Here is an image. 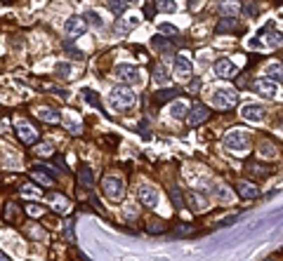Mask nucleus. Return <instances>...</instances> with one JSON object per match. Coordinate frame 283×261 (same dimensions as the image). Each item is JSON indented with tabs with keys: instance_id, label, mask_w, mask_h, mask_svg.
<instances>
[{
	"instance_id": "obj_1",
	"label": "nucleus",
	"mask_w": 283,
	"mask_h": 261,
	"mask_svg": "<svg viewBox=\"0 0 283 261\" xmlns=\"http://www.w3.org/2000/svg\"><path fill=\"white\" fill-rule=\"evenodd\" d=\"M134 101H137V97L128 85H118V87L108 92V104H111L114 111H128V108L134 106Z\"/></svg>"
},
{
	"instance_id": "obj_2",
	"label": "nucleus",
	"mask_w": 283,
	"mask_h": 261,
	"mask_svg": "<svg viewBox=\"0 0 283 261\" xmlns=\"http://www.w3.org/2000/svg\"><path fill=\"white\" fill-rule=\"evenodd\" d=\"M222 146L226 148V151H232V153L236 155H243L250 151V137L246 134L243 130H229L224 134V139H222Z\"/></svg>"
},
{
	"instance_id": "obj_3",
	"label": "nucleus",
	"mask_w": 283,
	"mask_h": 261,
	"mask_svg": "<svg viewBox=\"0 0 283 261\" xmlns=\"http://www.w3.org/2000/svg\"><path fill=\"white\" fill-rule=\"evenodd\" d=\"M236 104H238V92L232 90V87H217L215 94H212V106L220 108V111L234 108Z\"/></svg>"
},
{
	"instance_id": "obj_4",
	"label": "nucleus",
	"mask_w": 283,
	"mask_h": 261,
	"mask_svg": "<svg viewBox=\"0 0 283 261\" xmlns=\"http://www.w3.org/2000/svg\"><path fill=\"white\" fill-rule=\"evenodd\" d=\"M102 188H104V196H106L108 200H114V203H120L125 198V184H123V179H118V177H104Z\"/></svg>"
},
{
	"instance_id": "obj_5",
	"label": "nucleus",
	"mask_w": 283,
	"mask_h": 261,
	"mask_svg": "<svg viewBox=\"0 0 283 261\" xmlns=\"http://www.w3.org/2000/svg\"><path fill=\"white\" fill-rule=\"evenodd\" d=\"M114 75H116L123 85H137V82L142 80L140 68L132 66V64H118L116 68H114Z\"/></svg>"
},
{
	"instance_id": "obj_6",
	"label": "nucleus",
	"mask_w": 283,
	"mask_h": 261,
	"mask_svg": "<svg viewBox=\"0 0 283 261\" xmlns=\"http://www.w3.org/2000/svg\"><path fill=\"white\" fill-rule=\"evenodd\" d=\"M137 196H140V203L144 205V207H149V210L158 207V203H160L158 191H156L154 186H149V184H142L140 191H137Z\"/></svg>"
},
{
	"instance_id": "obj_7",
	"label": "nucleus",
	"mask_w": 283,
	"mask_h": 261,
	"mask_svg": "<svg viewBox=\"0 0 283 261\" xmlns=\"http://www.w3.org/2000/svg\"><path fill=\"white\" fill-rule=\"evenodd\" d=\"M85 28H88V24H85L83 16H68L66 24H64V33H66L68 40H76V38H80L85 33Z\"/></svg>"
},
{
	"instance_id": "obj_8",
	"label": "nucleus",
	"mask_w": 283,
	"mask_h": 261,
	"mask_svg": "<svg viewBox=\"0 0 283 261\" xmlns=\"http://www.w3.org/2000/svg\"><path fill=\"white\" fill-rule=\"evenodd\" d=\"M212 71H215L217 78H224V80H232V78H236V75H238V68H236V64H234V61H229V59H217L215 64H212Z\"/></svg>"
},
{
	"instance_id": "obj_9",
	"label": "nucleus",
	"mask_w": 283,
	"mask_h": 261,
	"mask_svg": "<svg viewBox=\"0 0 283 261\" xmlns=\"http://www.w3.org/2000/svg\"><path fill=\"white\" fill-rule=\"evenodd\" d=\"M172 73H175L177 80H192V73H194V68H192V61L186 57H175V64H172Z\"/></svg>"
},
{
	"instance_id": "obj_10",
	"label": "nucleus",
	"mask_w": 283,
	"mask_h": 261,
	"mask_svg": "<svg viewBox=\"0 0 283 261\" xmlns=\"http://www.w3.org/2000/svg\"><path fill=\"white\" fill-rule=\"evenodd\" d=\"M252 90L258 92L260 97L264 99H274L278 94V87H276L274 80H269V78H258V80L252 82Z\"/></svg>"
},
{
	"instance_id": "obj_11",
	"label": "nucleus",
	"mask_w": 283,
	"mask_h": 261,
	"mask_svg": "<svg viewBox=\"0 0 283 261\" xmlns=\"http://www.w3.org/2000/svg\"><path fill=\"white\" fill-rule=\"evenodd\" d=\"M248 45H250V47H281V45H283V33L272 31L264 40H262V38H252Z\"/></svg>"
},
{
	"instance_id": "obj_12",
	"label": "nucleus",
	"mask_w": 283,
	"mask_h": 261,
	"mask_svg": "<svg viewBox=\"0 0 283 261\" xmlns=\"http://www.w3.org/2000/svg\"><path fill=\"white\" fill-rule=\"evenodd\" d=\"M241 118L243 120H248V123H262V120L266 118V108L264 106H255V104H248V106H243Z\"/></svg>"
},
{
	"instance_id": "obj_13",
	"label": "nucleus",
	"mask_w": 283,
	"mask_h": 261,
	"mask_svg": "<svg viewBox=\"0 0 283 261\" xmlns=\"http://www.w3.org/2000/svg\"><path fill=\"white\" fill-rule=\"evenodd\" d=\"M217 9H220V14L224 19H236L241 14V0H220Z\"/></svg>"
},
{
	"instance_id": "obj_14",
	"label": "nucleus",
	"mask_w": 283,
	"mask_h": 261,
	"mask_svg": "<svg viewBox=\"0 0 283 261\" xmlns=\"http://www.w3.org/2000/svg\"><path fill=\"white\" fill-rule=\"evenodd\" d=\"M208 118H210V108L206 106V104H196V106H192V111H189V125H192V127L203 125Z\"/></svg>"
},
{
	"instance_id": "obj_15",
	"label": "nucleus",
	"mask_w": 283,
	"mask_h": 261,
	"mask_svg": "<svg viewBox=\"0 0 283 261\" xmlns=\"http://www.w3.org/2000/svg\"><path fill=\"white\" fill-rule=\"evenodd\" d=\"M186 203H189V207H192V212H196V214L208 212V207H210L206 196H200V193H196V191L186 193Z\"/></svg>"
},
{
	"instance_id": "obj_16",
	"label": "nucleus",
	"mask_w": 283,
	"mask_h": 261,
	"mask_svg": "<svg viewBox=\"0 0 283 261\" xmlns=\"http://www.w3.org/2000/svg\"><path fill=\"white\" fill-rule=\"evenodd\" d=\"M17 137L24 141L26 146H31V144H38V130H36L34 125L28 123H22L17 127Z\"/></svg>"
},
{
	"instance_id": "obj_17",
	"label": "nucleus",
	"mask_w": 283,
	"mask_h": 261,
	"mask_svg": "<svg viewBox=\"0 0 283 261\" xmlns=\"http://www.w3.org/2000/svg\"><path fill=\"white\" fill-rule=\"evenodd\" d=\"M189 111H192V106H189L184 99H175V101L170 104V118H172V120H184V118H189Z\"/></svg>"
},
{
	"instance_id": "obj_18",
	"label": "nucleus",
	"mask_w": 283,
	"mask_h": 261,
	"mask_svg": "<svg viewBox=\"0 0 283 261\" xmlns=\"http://www.w3.org/2000/svg\"><path fill=\"white\" fill-rule=\"evenodd\" d=\"M236 193L243 198V200H255L260 196V188L252 184V181H238L236 184Z\"/></svg>"
},
{
	"instance_id": "obj_19",
	"label": "nucleus",
	"mask_w": 283,
	"mask_h": 261,
	"mask_svg": "<svg viewBox=\"0 0 283 261\" xmlns=\"http://www.w3.org/2000/svg\"><path fill=\"white\" fill-rule=\"evenodd\" d=\"M50 203H52V210H54V212H59V214H68L71 210H74L71 200H68L66 196H59V193H52Z\"/></svg>"
},
{
	"instance_id": "obj_20",
	"label": "nucleus",
	"mask_w": 283,
	"mask_h": 261,
	"mask_svg": "<svg viewBox=\"0 0 283 261\" xmlns=\"http://www.w3.org/2000/svg\"><path fill=\"white\" fill-rule=\"evenodd\" d=\"M246 172H248V177H252V179H266V177L272 174L269 167H264L262 163H255V160L246 165Z\"/></svg>"
},
{
	"instance_id": "obj_21",
	"label": "nucleus",
	"mask_w": 283,
	"mask_h": 261,
	"mask_svg": "<svg viewBox=\"0 0 283 261\" xmlns=\"http://www.w3.org/2000/svg\"><path fill=\"white\" fill-rule=\"evenodd\" d=\"M134 26H137V21H130V19H125V16H118L116 24H114V33H116V35H128Z\"/></svg>"
},
{
	"instance_id": "obj_22",
	"label": "nucleus",
	"mask_w": 283,
	"mask_h": 261,
	"mask_svg": "<svg viewBox=\"0 0 283 261\" xmlns=\"http://www.w3.org/2000/svg\"><path fill=\"white\" fill-rule=\"evenodd\" d=\"M54 71H57L59 78H64V80H76V66L74 64H68V61H62V64L54 66Z\"/></svg>"
},
{
	"instance_id": "obj_23",
	"label": "nucleus",
	"mask_w": 283,
	"mask_h": 261,
	"mask_svg": "<svg viewBox=\"0 0 283 261\" xmlns=\"http://www.w3.org/2000/svg\"><path fill=\"white\" fill-rule=\"evenodd\" d=\"M151 45L158 49V52H163V54H172L175 52V45L168 40L166 35H154V40H151Z\"/></svg>"
},
{
	"instance_id": "obj_24",
	"label": "nucleus",
	"mask_w": 283,
	"mask_h": 261,
	"mask_svg": "<svg viewBox=\"0 0 283 261\" xmlns=\"http://www.w3.org/2000/svg\"><path fill=\"white\" fill-rule=\"evenodd\" d=\"M36 113H38V118H40V120H45V123H50V125H57L59 120H62V115H59V111H54V108H38V111H36Z\"/></svg>"
},
{
	"instance_id": "obj_25",
	"label": "nucleus",
	"mask_w": 283,
	"mask_h": 261,
	"mask_svg": "<svg viewBox=\"0 0 283 261\" xmlns=\"http://www.w3.org/2000/svg\"><path fill=\"white\" fill-rule=\"evenodd\" d=\"M31 179L38 181V184H42V186H54V177L52 174H48V172H42V170H31Z\"/></svg>"
},
{
	"instance_id": "obj_26",
	"label": "nucleus",
	"mask_w": 283,
	"mask_h": 261,
	"mask_svg": "<svg viewBox=\"0 0 283 261\" xmlns=\"http://www.w3.org/2000/svg\"><path fill=\"white\" fill-rule=\"evenodd\" d=\"M168 231V221L163 219H154L146 224V233H151V236H158V233H166Z\"/></svg>"
},
{
	"instance_id": "obj_27",
	"label": "nucleus",
	"mask_w": 283,
	"mask_h": 261,
	"mask_svg": "<svg viewBox=\"0 0 283 261\" xmlns=\"http://www.w3.org/2000/svg\"><path fill=\"white\" fill-rule=\"evenodd\" d=\"M78 181H80V186H85V188L92 186V170L88 165H80V167H78Z\"/></svg>"
},
{
	"instance_id": "obj_28",
	"label": "nucleus",
	"mask_w": 283,
	"mask_h": 261,
	"mask_svg": "<svg viewBox=\"0 0 283 261\" xmlns=\"http://www.w3.org/2000/svg\"><path fill=\"white\" fill-rule=\"evenodd\" d=\"M266 73H269V80L283 82V66L278 64V61H272V64L266 66Z\"/></svg>"
},
{
	"instance_id": "obj_29",
	"label": "nucleus",
	"mask_w": 283,
	"mask_h": 261,
	"mask_svg": "<svg viewBox=\"0 0 283 261\" xmlns=\"http://www.w3.org/2000/svg\"><path fill=\"white\" fill-rule=\"evenodd\" d=\"M236 28H238V24H236V19H224V16H222V21H220V24H217V35H222V33H229V31H236Z\"/></svg>"
},
{
	"instance_id": "obj_30",
	"label": "nucleus",
	"mask_w": 283,
	"mask_h": 261,
	"mask_svg": "<svg viewBox=\"0 0 283 261\" xmlns=\"http://www.w3.org/2000/svg\"><path fill=\"white\" fill-rule=\"evenodd\" d=\"M64 127H66L68 134H74V137H78V134L83 132V125L78 123V120H74L71 115H66V118H64Z\"/></svg>"
},
{
	"instance_id": "obj_31",
	"label": "nucleus",
	"mask_w": 283,
	"mask_h": 261,
	"mask_svg": "<svg viewBox=\"0 0 283 261\" xmlns=\"http://www.w3.org/2000/svg\"><path fill=\"white\" fill-rule=\"evenodd\" d=\"M85 24H90V26H94V28H102V26H104V19H102L100 14H97V12H92V9H88V12H85Z\"/></svg>"
},
{
	"instance_id": "obj_32",
	"label": "nucleus",
	"mask_w": 283,
	"mask_h": 261,
	"mask_svg": "<svg viewBox=\"0 0 283 261\" xmlns=\"http://www.w3.org/2000/svg\"><path fill=\"white\" fill-rule=\"evenodd\" d=\"M212 196L217 198V200H220V203H229V200H232V193H229V191H226V188H222V186H212Z\"/></svg>"
},
{
	"instance_id": "obj_33",
	"label": "nucleus",
	"mask_w": 283,
	"mask_h": 261,
	"mask_svg": "<svg viewBox=\"0 0 283 261\" xmlns=\"http://www.w3.org/2000/svg\"><path fill=\"white\" fill-rule=\"evenodd\" d=\"M170 200H172V205H175L177 210H182L184 203H186V200H184V196H182V191H177L175 186L170 188Z\"/></svg>"
},
{
	"instance_id": "obj_34",
	"label": "nucleus",
	"mask_w": 283,
	"mask_h": 261,
	"mask_svg": "<svg viewBox=\"0 0 283 261\" xmlns=\"http://www.w3.org/2000/svg\"><path fill=\"white\" fill-rule=\"evenodd\" d=\"M154 82H156V85H166L168 82V73L163 66H154Z\"/></svg>"
},
{
	"instance_id": "obj_35",
	"label": "nucleus",
	"mask_w": 283,
	"mask_h": 261,
	"mask_svg": "<svg viewBox=\"0 0 283 261\" xmlns=\"http://www.w3.org/2000/svg\"><path fill=\"white\" fill-rule=\"evenodd\" d=\"M5 219L14 221V224L19 221V210H17V205H14V203H10L8 207H5Z\"/></svg>"
},
{
	"instance_id": "obj_36",
	"label": "nucleus",
	"mask_w": 283,
	"mask_h": 261,
	"mask_svg": "<svg viewBox=\"0 0 283 261\" xmlns=\"http://www.w3.org/2000/svg\"><path fill=\"white\" fill-rule=\"evenodd\" d=\"M156 7H158L160 12H175L177 2L175 0H156Z\"/></svg>"
},
{
	"instance_id": "obj_37",
	"label": "nucleus",
	"mask_w": 283,
	"mask_h": 261,
	"mask_svg": "<svg viewBox=\"0 0 283 261\" xmlns=\"http://www.w3.org/2000/svg\"><path fill=\"white\" fill-rule=\"evenodd\" d=\"M108 9H111L114 14L123 16V12H125V0H108Z\"/></svg>"
},
{
	"instance_id": "obj_38",
	"label": "nucleus",
	"mask_w": 283,
	"mask_h": 261,
	"mask_svg": "<svg viewBox=\"0 0 283 261\" xmlns=\"http://www.w3.org/2000/svg\"><path fill=\"white\" fill-rule=\"evenodd\" d=\"M177 94H180V90H163V92H158V94H156V99H158L160 104H163V101L177 99Z\"/></svg>"
},
{
	"instance_id": "obj_39",
	"label": "nucleus",
	"mask_w": 283,
	"mask_h": 261,
	"mask_svg": "<svg viewBox=\"0 0 283 261\" xmlns=\"http://www.w3.org/2000/svg\"><path fill=\"white\" fill-rule=\"evenodd\" d=\"M83 97H85V101H88L90 106L100 108V97H97V94H94L92 90H83Z\"/></svg>"
},
{
	"instance_id": "obj_40",
	"label": "nucleus",
	"mask_w": 283,
	"mask_h": 261,
	"mask_svg": "<svg viewBox=\"0 0 283 261\" xmlns=\"http://www.w3.org/2000/svg\"><path fill=\"white\" fill-rule=\"evenodd\" d=\"M194 233V226L189 224H177L175 226V236H192Z\"/></svg>"
},
{
	"instance_id": "obj_41",
	"label": "nucleus",
	"mask_w": 283,
	"mask_h": 261,
	"mask_svg": "<svg viewBox=\"0 0 283 261\" xmlns=\"http://www.w3.org/2000/svg\"><path fill=\"white\" fill-rule=\"evenodd\" d=\"M260 155H262V158H274L276 148L272 146V144H262V148H260Z\"/></svg>"
},
{
	"instance_id": "obj_42",
	"label": "nucleus",
	"mask_w": 283,
	"mask_h": 261,
	"mask_svg": "<svg viewBox=\"0 0 283 261\" xmlns=\"http://www.w3.org/2000/svg\"><path fill=\"white\" fill-rule=\"evenodd\" d=\"M36 153H38V155H48V158H50V155L54 153V151H52L50 144H38V148H36Z\"/></svg>"
},
{
	"instance_id": "obj_43",
	"label": "nucleus",
	"mask_w": 283,
	"mask_h": 261,
	"mask_svg": "<svg viewBox=\"0 0 283 261\" xmlns=\"http://www.w3.org/2000/svg\"><path fill=\"white\" fill-rule=\"evenodd\" d=\"M28 233H31V236H34L36 240H40V243L45 240V233H42L40 226H31V229H28Z\"/></svg>"
},
{
	"instance_id": "obj_44",
	"label": "nucleus",
	"mask_w": 283,
	"mask_h": 261,
	"mask_svg": "<svg viewBox=\"0 0 283 261\" xmlns=\"http://www.w3.org/2000/svg\"><path fill=\"white\" fill-rule=\"evenodd\" d=\"M243 12H246L248 16H255V14H258V5H255V2L250 0V2H246V7H243Z\"/></svg>"
},
{
	"instance_id": "obj_45",
	"label": "nucleus",
	"mask_w": 283,
	"mask_h": 261,
	"mask_svg": "<svg viewBox=\"0 0 283 261\" xmlns=\"http://www.w3.org/2000/svg\"><path fill=\"white\" fill-rule=\"evenodd\" d=\"M64 236H66L68 243H74V221H66V226H64Z\"/></svg>"
},
{
	"instance_id": "obj_46",
	"label": "nucleus",
	"mask_w": 283,
	"mask_h": 261,
	"mask_svg": "<svg viewBox=\"0 0 283 261\" xmlns=\"http://www.w3.org/2000/svg\"><path fill=\"white\" fill-rule=\"evenodd\" d=\"M198 90H200V78H192V80H189V92H192V94H198Z\"/></svg>"
},
{
	"instance_id": "obj_47",
	"label": "nucleus",
	"mask_w": 283,
	"mask_h": 261,
	"mask_svg": "<svg viewBox=\"0 0 283 261\" xmlns=\"http://www.w3.org/2000/svg\"><path fill=\"white\" fill-rule=\"evenodd\" d=\"M68 57L80 59V61H83V59H85V54H83V52H80V49H76V47H71V45H68Z\"/></svg>"
},
{
	"instance_id": "obj_48",
	"label": "nucleus",
	"mask_w": 283,
	"mask_h": 261,
	"mask_svg": "<svg viewBox=\"0 0 283 261\" xmlns=\"http://www.w3.org/2000/svg\"><path fill=\"white\" fill-rule=\"evenodd\" d=\"M160 33H175V35H177L180 31H177L172 24H160Z\"/></svg>"
},
{
	"instance_id": "obj_49",
	"label": "nucleus",
	"mask_w": 283,
	"mask_h": 261,
	"mask_svg": "<svg viewBox=\"0 0 283 261\" xmlns=\"http://www.w3.org/2000/svg\"><path fill=\"white\" fill-rule=\"evenodd\" d=\"M22 193H24V196H31V198H38L40 196V193H38V191H34V188H22Z\"/></svg>"
},
{
	"instance_id": "obj_50",
	"label": "nucleus",
	"mask_w": 283,
	"mask_h": 261,
	"mask_svg": "<svg viewBox=\"0 0 283 261\" xmlns=\"http://www.w3.org/2000/svg\"><path fill=\"white\" fill-rule=\"evenodd\" d=\"M144 16H146V19H154V5H146V7H144Z\"/></svg>"
},
{
	"instance_id": "obj_51",
	"label": "nucleus",
	"mask_w": 283,
	"mask_h": 261,
	"mask_svg": "<svg viewBox=\"0 0 283 261\" xmlns=\"http://www.w3.org/2000/svg\"><path fill=\"white\" fill-rule=\"evenodd\" d=\"M203 5V0H189V9H198Z\"/></svg>"
},
{
	"instance_id": "obj_52",
	"label": "nucleus",
	"mask_w": 283,
	"mask_h": 261,
	"mask_svg": "<svg viewBox=\"0 0 283 261\" xmlns=\"http://www.w3.org/2000/svg\"><path fill=\"white\" fill-rule=\"evenodd\" d=\"M28 212L34 214V217H38V214H40L42 210H40V207H36V205H31V207H28Z\"/></svg>"
},
{
	"instance_id": "obj_53",
	"label": "nucleus",
	"mask_w": 283,
	"mask_h": 261,
	"mask_svg": "<svg viewBox=\"0 0 283 261\" xmlns=\"http://www.w3.org/2000/svg\"><path fill=\"white\" fill-rule=\"evenodd\" d=\"M8 127H10L8 120H2V123H0V130H2V132H8Z\"/></svg>"
},
{
	"instance_id": "obj_54",
	"label": "nucleus",
	"mask_w": 283,
	"mask_h": 261,
	"mask_svg": "<svg viewBox=\"0 0 283 261\" xmlns=\"http://www.w3.org/2000/svg\"><path fill=\"white\" fill-rule=\"evenodd\" d=\"M0 261H10V259H8V257H5L2 252H0Z\"/></svg>"
},
{
	"instance_id": "obj_55",
	"label": "nucleus",
	"mask_w": 283,
	"mask_h": 261,
	"mask_svg": "<svg viewBox=\"0 0 283 261\" xmlns=\"http://www.w3.org/2000/svg\"><path fill=\"white\" fill-rule=\"evenodd\" d=\"M125 2H137V0H125Z\"/></svg>"
},
{
	"instance_id": "obj_56",
	"label": "nucleus",
	"mask_w": 283,
	"mask_h": 261,
	"mask_svg": "<svg viewBox=\"0 0 283 261\" xmlns=\"http://www.w3.org/2000/svg\"><path fill=\"white\" fill-rule=\"evenodd\" d=\"M266 261H276V259H266Z\"/></svg>"
}]
</instances>
